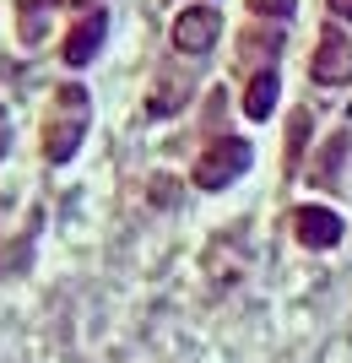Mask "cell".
I'll use <instances>...</instances> for the list:
<instances>
[{
  "mask_svg": "<svg viewBox=\"0 0 352 363\" xmlns=\"http://www.w3.org/2000/svg\"><path fill=\"white\" fill-rule=\"evenodd\" d=\"M6 147H11V125L0 120V157H6Z\"/></svg>",
  "mask_w": 352,
  "mask_h": 363,
  "instance_id": "cell-14",
  "label": "cell"
},
{
  "mask_svg": "<svg viewBox=\"0 0 352 363\" xmlns=\"http://www.w3.org/2000/svg\"><path fill=\"white\" fill-rule=\"evenodd\" d=\"M293 233H298L304 250H331V244H341V217L325 212V206H298L293 212Z\"/></svg>",
  "mask_w": 352,
  "mask_h": 363,
  "instance_id": "cell-5",
  "label": "cell"
},
{
  "mask_svg": "<svg viewBox=\"0 0 352 363\" xmlns=\"http://www.w3.org/2000/svg\"><path fill=\"white\" fill-rule=\"evenodd\" d=\"M184 98H190V71H169V82H157L147 98V114H174Z\"/></svg>",
  "mask_w": 352,
  "mask_h": 363,
  "instance_id": "cell-8",
  "label": "cell"
},
{
  "mask_svg": "<svg viewBox=\"0 0 352 363\" xmlns=\"http://www.w3.org/2000/svg\"><path fill=\"white\" fill-rule=\"evenodd\" d=\"M103 38H108V16L103 11L81 16L76 28H71V38H65V65H87L92 55L103 49Z\"/></svg>",
  "mask_w": 352,
  "mask_h": 363,
  "instance_id": "cell-6",
  "label": "cell"
},
{
  "mask_svg": "<svg viewBox=\"0 0 352 363\" xmlns=\"http://www.w3.org/2000/svg\"><path fill=\"white\" fill-rule=\"evenodd\" d=\"M276 104V71H255L249 76V87H244V114L249 120H266Z\"/></svg>",
  "mask_w": 352,
  "mask_h": 363,
  "instance_id": "cell-9",
  "label": "cell"
},
{
  "mask_svg": "<svg viewBox=\"0 0 352 363\" xmlns=\"http://www.w3.org/2000/svg\"><path fill=\"white\" fill-rule=\"evenodd\" d=\"M87 120H92V98L76 87V82H65V87H55V98H49V114H44V136H38V147H44L49 163H71L81 147V136H87Z\"/></svg>",
  "mask_w": 352,
  "mask_h": 363,
  "instance_id": "cell-1",
  "label": "cell"
},
{
  "mask_svg": "<svg viewBox=\"0 0 352 363\" xmlns=\"http://www.w3.org/2000/svg\"><path fill=\"white\" fill-rule=\"evenodd\" d=\"M249 141H239V136H222V141H212V147L200 152V163H195V184L200 190H228L239 174L249 168Z\"/></svg>",
  "mask_w": 352,
  "mask_h": 363,
  "instance_id": "cell-2",
  "label": "cell"
},
{
  "mask_svg": "<svg viewBox=\"0 0 352 363\" xmlns=\"http://www.w3.org/2000/svg\"><path fill=\"white\" fill-rule=\"evenodd\" d=\"M16 11H22V38L38 44L44 38V0H16Z\"/></svg>",
  "mask_w": 352,
  "mask_h": 363,
  "instance_id": "cell-10",
  "label": "cell"
},
{
  "mask_svg": "<svg viewBox=\"0 0 352 363\" xmlns=\"http://www.w3.org/2000/svg\"><path fill=\"white\" fill-rule=\"evenodd\" d=\"M65 6H87V0H65Z\"/></svg>",
  "mask_w": 352,
  "mask_h": 363,
  "instance_id": "cell-15",
  "label": "cell"
},
{
  "mask_svg": "<svg viewBox=\"0 0 352 363\" xmlns=\"http://www.w3.org/2000/svg\"><path fill=\"white\" fill-rule=\"evenodd\" d=\"M249 11H255V16H293V11H298V0H249Z\"/></svg>",
  "mask_w": 352,
  "mask_h": 363,
  "instance_id": "cell-12",
  "label": "cell"
},
{
  "mask_svg": "<svg viewBox=\"0 0 352 363\" xmlns=\"http://www.w3.org/2000/svg\"><path fill=\"white\" fill-rule=\"evenodd\" d=\"M304 136H309V114H298V120H293V130H288V168L298 163V152H304Z\"/></svg>",
  "mask_w": 352,
  "mask_h": 363,
  "instance_id": "cell-11",
  "label": "cell"
},
{
  "mask_svg": "<svg viewBox=\"0 0 352 363\" xmlns=\"http://www.w3.org/2000/svg\"><path fill=\"white\" fill-rule=\"evenodd\" d=\"M217 28H222V16H217L212 6H184V11L174 16V49H179V55H206V49L217 44Z\"/></svg>",
  "mask_w": 352,
  "mask_h": 363,
  "instance_id": "cell-3",
  "label": "cell"
},
{
  "mask_svg": "<svg viewBox=\"0 0 352 363\" xmlns=\"http://www.w3.org/2000/svg\"><path fill=\"white\" fill-rule=\"evenodd\" d=\"M276 49H282V33H276V28H266V33H244V44H239V65H244L249 76H255V71H271Z\"/></svg>",
  "mask_w": 352,
  "mask_h": 363,
  "instance_id": "cell-7",
  "label": "cell"
},
{
  "mask_svg": "<svg viewBox=\"0 0 352 363\" xmlns=\"http://www.w3.org/2000/svg\"><path fill=\"white\" fill-rule=\"evenodd\" d=\"M309 76L320 82V87H341V82H352V38L347 33H325L320 49H314V65H309Z\"/></svg>",
  "mask_w": 352,
  "mask_h": 363,
  "instance_id": "cell-4",
  "label": "cell"
},
{
  "mask_svg": "<svg viewBox=\"0 0 352 363\" xmlns=\"http://www.w3.org/2000/svg\"><path fill=\"white\" fill-rule=\"evenodd\" d=\"M325 6H331V16H347L352 22V0H325Z\"/></svg>",
  "mask_w": 352,
  "mask_h": 363,
  "instance_id": "cell-13",
  "label": "cell"
}]
</instances>
